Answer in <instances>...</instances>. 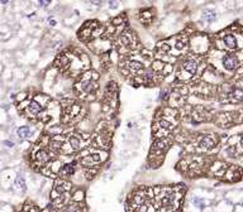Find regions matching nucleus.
I'll use <instances>...</instances> for the list:
<instances>
[{
	"label": "nucleus",
	"instance_id": "obj_1",
	"mask_svg": "<svg viewBox=\"0 0 243 212\" xmlns=\"http://www.w3.org/2000/svg\"><path fill=\"white\" fill-rule=\"evenodd\" d=\"M85 76V75H84ZM95 80H98V73H94V72H89L88 77L82 78L81 81L76 85V88H77V92L82 96H89V95H94L98 90V83L95 82Z\"/></svg>",
	"mask_w": 243,
	"mask_h": 212
},
{
	"label": "nucleus",
	"instance_id": "obj_2",
	"mask_svg": "<svg viewBox=\"0 0 243 212\" xmlns=\"http://www.w3.org/2000/svg\"><path fill=\"white\" fill-rule=\"evenodd\" d=\"M105 157H107V153H105V151L98 150L92 154H89V155H84L81 159V163L86 167H94V166H96V164L103 162V160L105 159Z\"/></svg>",
	"mask_w": 243,
	"mask_h": 212
},
{
	"label": "nucleus",
	"instance_id": "obj_3",
	"mask_svg": "<svg viewBox=\"0 0 243 212\" xmlns=\"http://www.w3.org/2000/svg\"><path fill=\"white\" fill-rule=\"evenodd\" d=\"M196 72H198V62L191 58L186 59L180 67V76L182 73H185V75H187L186 77H191V76L196 75ZM180 76H179V77H180Z\"/></svg>",
	"mask_w": 243,
	"mask_h": 212
},
{
	"label": "nucleus",
	"instance_id": "obj_4",
	"mask_svg": "<svg viewBox=\"0 0 243 212\" xmlns=\"http://www.w3.org/2000/svg\"><path fill=\"white\" fill-rule=\"evenodd\" d=\"M119 42H120V46L126 47L127 49H132L137 44V38L132 32L127 30V32H123V33H122V36L119 38Z\"/></svg>",
	"mask_w": 243,
	"mask_h": 212
},
{
	"label": "nucleus",
	"instance_id": "obj_5",
	"mask_svg": "<svg viewBox=\"0 0 243 212\" xmlns=\"http://www.w3.org/2000/svg\"><path fill=\"white\" fill-rule=\"evenodd\" d=\"M187 94V90L185 87H177L176 90H174L170 94V101H171V105L172 106H176V105H180V104L184 102L185 100V96Z\"/></svg>",
	"mask_w": 243,
	"mask_h": 212
},
{
	"label": "nucleus",
	"instance_id": "obj_6",
	"mask_svg": "<svg viewBox=\"0 0 243 212\" xmlns=\"http://www.w3.org/2000/svg\"><path fill=\"white\" fill-rule=\"evenodd\" d=\"M43 110H44V107L42 106V104L38 100H32L27 106V114L31 118H38V116L43 112Z\"/></svg>",
	"mask_w": 243,
	"mask_h": 212
},
{
	"label": "nucleus",
	"instance_id": "obj_7",
	"mask_svg": "<svg viewBox=\"0 0 243 212\" xmlns=\"http://www.w3.org/2000/svg\"><path fill=\"white\" fill-rule=\"evenodd\" d=\"M223 66H224V68L228 69V71H234L239 66L238 57L236 55H232V53L224 56V58H223Z\"/></svg>",
	"mask_w": 243,
	"mask_h": 212
},
{
	"label": "nucleus",
	"instance_id": "obj_8",
	"mask_svg": "<svg viewBox=\"0 0 243 212\" xmlns=\"http://www.w3.org/2000/svg\"><path fill=\"white\" fill-rule=\"evenodd\" d=\"M75 170H76L75 163H67V164H63V166L61 167V169H60L58 176H60L61 179H65V181H66L67 178H70L71 176H73Z\"/></svg>",
	"mask_w": 243,
	"mask_h": 212
},
{
	"label": "nucleus",
	"instance_id": "obj_9",
	"mask_svg": "<svg viewBox=\"0 0 243 212\" xmlns=\"http://www.w3.org/2000/svg\"><path fill=\"white\" fill-rule=\"evenodd\" d=\"M217 143H218V140H217L215 135H205L200 139L199 147L201 149H212L217 145Z\"/></svg>",
	"mask_w": 243,
	"mask_h": 212
},
{
	"label": "nucleus",
	"instance_id": "obj_10",
	"mask_svg": "<svg viewBox=\"0 0 243 212\" xmlns=\"http://www.w3.org/2000/svg\"><path fill=\"white\" fill-rule=\"evenodd\" d=\"M33 159H34V163H36L38 167H43L44 164L50 160V154L47 153L46 150L41 149L36 153V155H34Z\"/></svg>",
	"mask_w": 243,
	"mask_h": 212
},
{
	"label": "nucleus",
	"instance_id": "obj_11",
	"mask_svg": "<svg viewBox=\"0 0 243 212\" xmlns=\"http://www.w3.org/2000/svg\"><path fill=\"white\" fill-rule=\"evenodd\" d=\"M228 97L231 102H241L243 101V88L241 87H233L232 91L228 94Z\"/></svg>",
	"mask_w": 243,
	"mask_h": 212
},
{
	"label": "nucleus",
	"instance_id": "obj_12",
	"mask_svg": "<svg viewBox=\"0 0 243 212\" xmlns=\"http://www.w3.org/2000/svg\"><path fill=\"white\" fill-rule=\"evenodd\" d=\"M67 143L70 145V150L77 151L81 149V139H80L77 135H75V134L70 135L69 139H67Z\"/></svg>",
	"mask_w": 243,
	"mask_h": 212
},
{
	"label": "nucleus",
	"instance_id": "obj_13",
	"mask_svg": "<svg viewBox=\"0 0 243 212\" xmlns=\"http://www.w3.org/2000/svg\"><path fill=\"white\" fill-rule=\"evenodd\" d=\"M223 42H224V46L228 49H236L238 47L237 38H236V36H233V34H227V36H224Z\"/></svg>",
	"mask_w": 243,
	"mask_h": 212
},
{
	"label": "nucleus",
	"instance_id": "obj_14",
	"mask_svg": "<svg viewBox=\"0 0 243 212\" xmlns=\"http://www.w3.org/2000/svg\"><path fill=\"white\" fill-rule=\"evenodd\" d=\"M126 67H127V69L133 71V72H137V73L145 68V67H143V63L139 62V61H136V59H129V61L126 63Z\"/></svg>",
	"mask_w": 243,
	"mask_h": 212
},
{
	"label": "nucleus",
	"instance_id": "obj_15",
	"mask_svg": "<svg viewBox=\"0 0 243 212\" xmlns=\"http://www.w3.org/2000/svg\"><path fill=\"white\" fill-rule=\"evenodd\" d=\"M17 134H18V137L20 138V139H24V138H28L31 135V129H29V126H20V128H18V130H17Z\"/></svg>",
	"mask_w": 243,
	"mask_h": 212
},
{
	"label": "nucleus",
	"instance_id": "obj_16",
	"mask_svg": "<svg viewBox=\"0 0 243 212\" xmlns=\"http://www.w3.org/2000/svg\"><path fill=\"white\" fill-rule=\"evenodd\" d=\"M63 212H82V208L77 202H72V203H69L65 207Z\"/></svg>",
	"mask_w": 243,
	"mask_h": 212
},
{
	"label": "nucleus",
	"instance_id": "obj_17",
	"mask_svg": "<svg viewBox=\"0 0 243 212\" xmlns=\"http://www.w3.org/2000/svg\"><path fill=\"white\" fill-rule=\"evenodd\" d=\"M203 18L205 19L208 23H212V22H214V20L217 19V13L208 9V10H204V13H203Z\"/></svg>",
	"mask_w": 243,
	"mask_h": 212
},
{
	"label": "nucleus",
	"instance_id": "obj_18",
	"mask_svg": "<svg viewBox=\"0 0 243 212\" xmlns=\"http://www.w3.org/2000/svg\"><path fill=\"white\" fill-rule=\"evenodd\" d=\"M15 187H17L18 189H22V191H24L25 189V179H24V177L22 176V174H18L17 177H15Z\"/></svg>",
	"mask_w": 243,
	"mask_h": 212
},
{
	"label": "nucleus",
	"instance_id": "obj_19",
	"mask_svg": "<svg viewBox=\"0 0 243 212\" xmlns=\"http://www.w3.org/2000/svg\"><path fill=\"white\" fill-rule=\"evenodd\" d=\"M193 203H194V206L198 207L199 210H203V208L205 207V203H204V201L201 200V198H199V197H195L194 200H193Z\"/></svg>",
	"mask_w": 243,
	"mask_h": 212
},
{
	"label": "nucleus",
	"instance_id": "obj_20",
	"mask_svg": "<svg viewBox=\"0 0 243 212\" xmlns=\"http://www.w3.org/2000/svg\"><path fill=\"white\" fill-rule=\"evenodd\" d=\"M239 147H241V149L243 150V137L239 139Z\"/></svg>",
	"mask_w": 243,
	"mask_h": 212
},
{
	"label": "nucleus",
	"instance_id": "obj_21",
	"mask_svg": "<svg viewBox=\"0 0 243 212\" xmlns=\"http://www.w3.org/2000/svg\"><path fill=\"white\" fill-rule=\"evenodd\" d=\"M5 144L9 145V147H13V143H12V141H5Z\"/></svg>",
	"mask_w": 243,
	"mask_h": 212
},
{
	"label": "nucleus",
	"instance_id": "obj_22",
	"mask_svg": "<svg viewBox=\"0 0 243 212\" xmlns=\"http://www.w3.org/2000/svg\"><path fill=\"white\" fill-rule=\"evenodd\" d=\"M242 206H243V202H242Z\"/></svg>",
	"mask_w": 243,
	"mask_h": 212
}]
</instances>
